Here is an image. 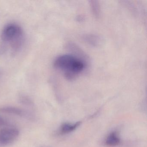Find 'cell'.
I'll return each instance as SVG.
<instances>
[{"instance_id": "obj_4", "label": "cell", "mask_w": 147, "mask_h": 147, "mask_svg": "<svg viewBox=\"0 0 147 147\" xmlns=\"http://www.w3.org/2000/svg\"><path fill=\"white\" fill-rule=\"evenodd\" d=\"M0 112L12 115H16L28 119H32V115L26 111L19 107L7 106L0 108Z\"/></svg>"}, {"instance_id": "obj_7", "label": "cell", "mask_w": 147, "mask_h": 147, "mask_svg": "<svg viewBox=\"0 0 147 147\" xmlns=\"http://www.w3.org/2000/svg\"><path fill=\"white\" fill-rule=\"evenodd\" d=\"M81 122H78L74 124H63L61 128V132L62 134L69 133L75 130L80 125Z\"/></svg>"}, {"instance_id": "obj_3", "label": "cell", "mask_w": 147, "mask_h": 147, "mask_svg": "<svg viewBox=\"0 0 147 147\" xmlns=\"http://www.w3.org/2000/svg\"><path fill=\"white\" fill-rule=\"evenodd\" d=\"M20 131L14 127H7L0 130V147L8 146L18 137Z\"/></svg>"}, {"instance_id": "obj_2", "label": "cell", "mask_w": 147, "mask_h": 147, "mask_svg": "<svg viewBox=\"0 0 147 147\" xmlns=\"http://www.w3.org/2000/svg\"><path fill=\"white\" fill-rule=\"evenodd\" d=\"M54 66L69 80L75 79L86 67L85 62L81 58L71 55L59 56L55 60Z\"/></svg>"}, {"instance_id": "obj_6", "label": "cell", "mask_w": 147, "mask_h": 147, "mask_svg": "<svg viewBox=\"0 0 147 147\" xmlns=\"http://www.w3.org/2000/svg\"><path fill=\"white\" fill-rule=\"evenodd\" d=\"M120 139L117 134L115 132H113L110 134L107 138L106 144L110 146H115L119 144Z\"/></svg>"}, {"instance_id": "obj_10", "label": "cell", "mask_w": 147, "mask_h": 147, "mask_svg": "<svg viewBox=\"0 0 147 147\" xmlns=\"http://www.w3.org/2000/svg\"><path fill=\"white\" fill-rule=\"evenodd\" d=\"M6 122L4 118L0 116V128L2 127L3 125H5Z\"/></svg>"}, {"instance_id": "obj_1", "label": "cell", "mask_w": 147, "mask_h": 147, "mask_svg": "<svg viewBox=\"0 0 147 147\" xmlns=\"http://www.w3.org/2000/svg\"><path fill=\"white\" fill-rule=\"evenodd\" d=\"M24 42V32L18 25L6 26L0 36V55L13 56L20 51Z\"/></svg>"}, {"instance_id": "obj_5", "label": "cell", "mask_w": 147, "mask_h": 147, "mask_svg": "<svg viewBox=\"0 0 147 147\" xmlns=\"http://www.w3.org/2000/svg\"><path fill=\"white\" fill-rule=\"evenodd\" d=\"M84 41L88 44L92 46H96L99 44L100 38L98 36L93 34H87L83 36Z\"/></svg>"}, {"instance_id": "obj_11", "label": "cell", "mask_w": 147, "mask_h": 147, "mask_svg": "<svg viewBox=\"0 0 147 147\" xmlns=\"http://www.w3.org/2000/svg\"><path fill=\"white\" fill-rule=\"evenodd\" d=\"M1 71H0V77H1Z\"/></svg>"}, {"instance_id": "obj_9", "label": "cell", "mask_w": 147, "mask_h": 147, "mask_svg": "<svg viewBox=\"0 0 147 147\" xmlns=\"http://www.w3.org/2000/svg\"><path fill=\"white\" fill-rule=\"evenodd\" d=\"M21 101L24 105H26L28 106H32V103L31 100L30 99L26 97H23L21 98Z\"/></svg>"}, {"instance_id": "obj_8", "label": "cell", "mask_w": 147, "mask_h": 147, "mask_svg": "<svg viewBox=\"0 0 147 147\" xmlns=\"http://www.w3.org/2000/svg\"><path fill=\"white\" fill-rule=\"evenodd\" d=\"M90 7L91 11L94 16L96 18H98L100 13V5L97 1H90Z\"/></svg>"}]
</instances>
